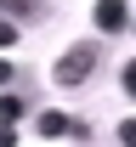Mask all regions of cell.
<instances>
[{
  "instance_id": "obj_1",
  "label": "cell",
  "mask_w": 136,
  "mask_h": 147,
  "mask_svg": "<svg viewBox=\"0 0 136 147\" xmlns=\"http://www.w3.org/2000/svg\"><path fill=\"white\" fill-rule=\"evenodd\" d=\"M97 45H91V40H79V45H68V51L57 57V62H51V85H62V91H74V85H85V79H91V74H97Z\"/></svg>"
},
{
  "instance_id": "obj_2",
  "label": "cell",
  "mask_w": 136,
  "mask_h": 147,
  "mask_svg": "<svg viewBox=\"0 0 136 147\" xmlns=\"http://www.w3.org/2000/svg\"><path fill=\"white\" fill-rule=\"evenodd\" d=\"M91 17H97L102 34H119V28L131 23V6H125V0H97V11H91Z\"/></svg>"
},
{
  "instance_id": "obj_3",
  "label": "cell",
  "mask_w": 136,
  "mask_h": 147,
  "mask_svg": "<svg viewBox=\"0 0 136 147\" xmlns=\"http://www.w3.org/2000/svg\"><path fill=\"white\" fill-rule=\"evenodd\" d=\"M6 17H23V23H45V0H0Z\"/></svg>"
},
{
  "instance_id": "obj_4",
  "label": "cell",
  "mask_w": 136,
  "mask_h": 147,
  "mask_svg": "<svg viewBox=\"0 0 136 147\" xmlns=\"http://www.w3.org/2000/svg\"><path fill=\"white\" fill-rule=\"evenodd\" d=\"M34 125H40V136H68V130H74V119H68V113H57V108H45Z\"/></svg>"
},
{
  "instance_id": "obj_5",
  "label": "cell",
  "mask_w": 136,
  "mask_h": 147,
  "mask_svg": "<svg viewBox=\"0 0 136 147\" xmlns=\"http://www.w3.org/2000/svg\"><path fill=\"white\" fill-rule=\"evenodd\" d=\"M17 40H23V28H17V23H12V17H6V11H0V51H12Z\"/></svg>"
},
{
  "instance_id": "obj_6",
  "label": "cell",
  "mask_w": 136,
  "mask_h": 147,
  "mask_svg": "<svg viewBox=\"0 0 136 147\" xmlns=\"http://www.w3.org/2000/svg\"><path fill=\"white\" fill-rule=\"evenodd\" d=\"M0 119H23V102H17V96H0Z\"/></svg>"
},
{
  "instance_id": "obj_7",
  "label": "cell",
  "mask_w": 136,
  "mask_h": 147,
  "mask_svg": "<svg viewBox=\"0 0 136 147\" xmlns=\"http://www.w3.org/2000/svg\"><path fill=\"white\" fill-rule=\"evenodd\" d=\"M119 85H125V96H136V57L125 62V74H119Z\"/></svg>"
},
{
  "instance_id": "obj_8",
  "label": "cell",
  "mask_w": 136,
  "mask_h": 147,
  "mask_svg": "<svg viewBox=\"0 0 136 147\" xmlns=\"http://www.w3.org/2000/svg\"><path fill=\"white\" fill-rule=\"evenodd\" d=\"M17 142V130H12V119H0V147H12Z\"/></svg>"
},
{
  "instance_id": "obj_9",
  "label": "cell",
  "mask_w": 136,
  "mask_h": 147,
  "mask_svg": "<svg viewBox=\"0 0 136 147\" xmlns=\"http://www.w3.org/2000/svg\"><path fill=\"white\" fill-rule=\"evenodd\" d=\"M119 142H125V147H136V119H131V125H119Z\"/></svg>"
},
{
  "instance_id": "obj_10",
  "label": "cell",
  "mask_w": 136,
  "mask_h": 147,
  "mask_svg": "<svg viewBox=\"0 0 136 147\" xmlns=\"http://www.w3.org/2000/svg\"><path fill=\"white\" fill-rule=\"evenodd\" d=\"M12 79H17V74H12V62H6V57H0V85H12Z\"/></svg>"
}]
</instances>
